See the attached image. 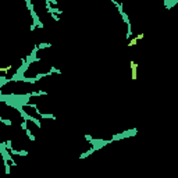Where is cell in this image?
<instances>
[{
	"label": "cell",
	"mask_w": 178,
	"mask_h": 178,
	"mask_svg": "<svg viewBox=\"0 0 178 178\" xmlns=\"http://www.w3.org/2000/svg\"><path fill=\"white\" fill-rule=\"evenodd\" d=\"M130 65H131L132 79H136V77H138V64H136V63H134V61H130Z\"/></svg>",
	"instance_id": "1"
},
{
	"label": "cell",
	"mask_w": 178,
	"mask_h": 178,
	"mask_svg": "<svg viewBox=\"0 0 178 178\" xmlns=\"http://www.w3.org/2000/svg\"><path fill=\"white\" fill-rule=\"evenodd\" d=\"M136 43H138V39L136 38H132V39L130 41V43H128V46H135Z\"/></svg>",
	"instance_id": "2"
},
{
	"label": "cell",
	"mask_w": 178,
	"mask_h": 178,
	"mask_svg": "<svg viewBox=\"0 0 178 178\" xmlns=\"http://www.w3.org/2000/svg\"><path fill=\"white\" fill-rule=\"evenodd\" d=\"M138 39V41H142V39H143V38H145V35H143V33H138L136 36H135Z\"/></svg>",
	"instance_id": "3"
}]
</instances>
